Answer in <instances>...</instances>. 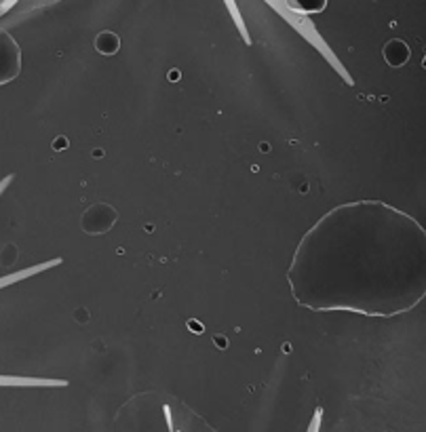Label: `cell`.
Instances as JSON below:
<instances>
[{
	"label": "cell",
	"mask_w": 426,
	"mask_h": 432,
	"mask_svg": "<svg viewBox=\"0 0 426 432\" xmlns=\"http://www.w3.org/2000/svg\"><path fill=\"white\" fill-rule=\"evenodd\" d=\"M289 4L293 11H300L304 15H315L328 6V0H289Z\"/></svg>",
	"instance_id": "8992f818"
},
{
	"label": "cell",
	"mask_w": 426,
	"mask_h": 432,
	"mask_svg": "<svg viewBox=\"0 0 426 432\" xmlns=\"http://www.w3.org/2000/svg\"><path fill=\"white\" fill-rule=\"evenodd\" d=\"M118 220V213L114 207L106 205V202H97V205H91L85 215L81 217V228L91 235V237H97V235H106Z\"/></svg>",
	"instance_id": "3957f363"
},
{
	"label": "cell",
	"mask_w": 426,
	"mask_h": 432,
	"mask_svg": "<svg viewBox=\"0 0 426 432\" xmlns=\"http://www.w3.org/2000/svg\"><path fill=\"white\" fill-rule=\"evenodd\" d=\"M21 72V51L17 41L0 30V87L15 81Z\"/></svg>",
	"instance_id": "7a4b0ae2"
},
{
	"label": "cell",
	"mask_w": 426,
	"mask_h": 432,
	"mask_svg": "<svg viewBox=\"0 0 426 432\" xmlns=\"http://www.w3.org/2000/svg\"><path fill=\"white\" fill-rule=\"evenodd\" d=\"M66 148H68V140H66V138H59V140L55 142V150H57V152H61V150H66Z\"/></svg>",
	"instance_id": "52a82bcc"
},
{
	"label": "cell",
	"mask_w": 426,
	"mask_h": 432,
	"mask_svg": "<svg viewBox=\"0 0 426 432\" xmlns=\"http://www.w3.org/2000/svg\"><path fill=\"white\" fill-rule=\"evenodd\" d=\"M95 48L101 53V55H114L118 53L121 48V38L114 34V32H99L97 38H95Z\"/></svg>",
	"instance_id": "5b68a950"
},
{
	"label": "cell",
	"mask_w": 426,
	"mask_h": 432,
	"mask_svg": "<svg viewBox=\"0 0 426 432\" xmlns=\"http://www.w3.org/2000/svg\"><path fill=\"white\" fill-rule=\"evenodd\" d=\"M165 418H167V424H169V431H173V420H171V413H169V407H165Z\"/></svg>",
	"instance_id": "ba28073f"
},
{
	"label": "cell",
	"mask_w": 426,
	"mask_h": 432,
	"mask_svg": "<svg viewBox=\"0 0 426 432\" xmlns=\"http://www.w3.org/2000/svg\"><path fill=\"white\" fill-rule=\"evenodd\" d=\"M287 281L315 312L405 314L426 295L425 228L382 200L344 202L300 240Z\"/></svg>",
	"instance_id": "6da1fadb"
},
{
	"label": "cell",
	"mask_w": 426,
	"mask_h": 432,
	"mask_svg": "<svg viewBox=\"0 0 426 432\" xmlns=\"http://www.w3.org/2000/svg\"><path fill=\"white\" fill-rule=\"evenodd\" d=\"M382 53H384V59H386V63H388L390 68H401V66H405L407 59H410V47H407L401 38L388 41V43L384 45V48H382Z\"/></svg>",
	"instance_id": "277c9868"
}]
</instances>
